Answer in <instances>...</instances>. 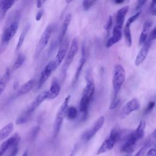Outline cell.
I'll return each instance as SVG.
<instances>
[{
	"mask_svg": "<svg viewBox=\"0 0 156 156\" xmlns=\"http://www.w3.org/2000/svg\"><path fill=\"white\" fill-rule=\"evenodd\" d=\"M126 78V72L124 67L120 65H116L113 73L112 77V84L114 91V98L115 99L118 96V93L119 92L122 84L125 81Z\"/></svg>",
	"mask_w": 156,
	"mask_h": 156,
	"instance_id": "obj_1",
	"label": "cell"
},
{
	"mask_svg": "<svg viewBox=\"0 0 156 156\" xmlns=\"http://www.w3.org/2000/svg\"><path fill=\"white\" fill-rule=\"evenodd\" d=\"M18 25V21L17 20H13L4 29L0 43V54L5 49L9 41L15 36L17 32Z\"/></svg>",
	"mask_w": 156,
	"mask_h": 156,
	"instance_id": "obj_2",
	"label": "cell"
},
{
	"mask_svg": "<svg viewBox=\"0 0 156 156\" xmlns=\"http://www.w3.org/2000/svg\"><path fill=\"white\" fill-rule=\"evenodd\" d=\"M70 98H71L70 95H68L65 98V99L63 101L62 104H61L56 114L55 119L53 125V136L54 137L57 136V135H58L60 130V128L63 122V120L66 115V112L68 108V103H69Z\"/></svg>",
	"mask_w": 156,
	"mask_h": 156,
	"instance_id": "obj_3",
	"label": "cell"
},
{
	"mask_svg": "<svg viewBox=\"0 0 156 156\" xmlns=\"http://www.w3.org/2000/svg\"><path fill=\"white\" fill-rule=\"evenodd\" d=\"M78 51V41L76 38H74L71 43L69 49L66 53V55L65 57L64 63L62 68V76L63 80L65 79L66 76L67 70L74 60L77 52Z\"/></svg>",
	"mask_w": 156,
	"mask_h": 156,
	"instance_id": "obj_4",
	"label": "cell"
},
{
	"mask_svg": "<svg viewBox=\"0 0 156 156\" xmlns=\"http://www.w3.org/2000/svg\"><path fill=\"white\" fill-rule=\"evenodd\" d=\"M119 131L116 128H113L111 130L109 136L104 140L97 151L98 155L104 154L113 148L115 143L119 139Z\"/></svg>",
	"mask_w": 156,
	"mask_h": 156,
	"instance_id": "obj_5",
	"label": "cell"
},
{
	"mask_svg": "<svg viewBox=\"0 0 156 156\" xmlns=\"http://www.w3.org/2000/svg\"><path fill=\"white\" fill-rule=\"evenodd\" d=\"M141 138L137 135L135 130H131L127 137L122 141L121 150L125 153H130L133 151L136 143Z\"/></svg>",
	"mask_w": 156,
	"mask_h": 156,
	"instance_id": "obj_6",
	"label": "cell"
},
{
	"mask_svg": "<svg viewBox=\"0 0 156 156\" xmlns=\"http://www.w3.org/2000/svg\"><path fill=\"white\" fill-rule=\"evenodd\" d=\"M52 26L51 25H48L45 28L44 30L43 31V34H41L38 43L36 46L35 52V57L38 58L43 49L45 48L46 45L48 44V43L51 38V36L52 35Z\"/></svg>",
	"mask_w": 156,
	"mask_h": 156,
	"instance_id": "obj_7",
	"label": "cell"
},
{
	"mask_svg": "<svg viewBox=\"0 0 156 156\" xmlns=\"http://www.w3.org/2000/svg\"><path fill=\"white\" fill-rule=\"evenodd\" d=\"M104 120L105 119L103 116H100L94 123L93 126L90 129L83 133L82 136V140L84 142H87L91 140L102 127L104 123Z\"/></svg>",
	"mask_w": 156,
	"mask_h": 156,
	"instance_id": "obj_8",
	"label": "cell"
},
{
	"mask_svg": "<svg viewBox=\"0 0 156 156\" xmlns=\"http://www.w3.org/2000/svg\"><path fill=\"white\" fill-rule=\"evenodd\" d=\"M20 141V136L17 133H15L12 136L5 140L0 146V156H3L9 149L18 146Z\"/></svg>",
	"mask_w": 156,
	"mask_h": 156,
	"instance_id": "obj_9",
	"label": "cell"
},
{
	"mask_svg": "<svg viewBox=\"0 0 156 156\" xmlns=\"http://www.w3.org/2000/svg\"><path fill=\"white\" fill-rule=\"evenodd\" d=\"M57 65L54 62V60L50 61L43 68L41 73V75L38 80V88H40L42 85L46 82V81L48 79L51 73L56 69Z\"/></svg>",
	"mask_w": 156,
	"mask_h": 156,
	"instance_id": "obj_10",
	"label": "cell"
},
{
	"mask_svg": "<svg viewBox=\"0 0 156 156\" xmlns=\"http://www.w3.org/2000/svg\"><path fill=\"white\" fill-rule=\"evenodd\" d=\"M140 104L136 98H133L127 102L122 108L119 116L121 118H125L133 112L139 109Z\"/></svg>",
	"mask_w": 156,
	"mask_h": 156,
	"instance_id": "obj_11",
	"label": "cell"
},
{
	"mask_svg": "<svg viewBox=\"0 0 156 156\" xmlns=\"http://www.w3.org/2000/svg\"><path fill=\"white\" fill-rule=\"evenodd\" d=\"M68 46L69 41L67 38H64L62 43L60 44V47L54 60L57 66H58L65 58L68 50Z\"/></svg>",
	"mask_w": 156,
	"mask_h": 156,
	"instance_id": "obj_12",
	"label": "cell"
},
{
	"mask_svg": "<svg viewBox=\"0 0 156 156\" xmlns=\"http://www.w3.org/2000/svg\"><path fill=\"white\" fill-rule=\"evenodd\" d=\"M48 99V91L41 92L38 95H37L30 105L28 106L26 111L30 113H32L46 99Z\"/></svg>",
	"mask_w": 156,
	"mask_h": 156,
	"instance_id": "obj_13",
	"label": "cell"
},
{
	"mask_svg": "<svg viewBox=\"0 0 156 156\" xmlns=\"http://www.w3.org/2000/svg\"><path fill=\"white\" fill-rule=\"evenodd\" d=\"M150 46H151V44L149 43L148 42H147L146 41L143 44L142 48L139 51V52L135 58V60L134 62V64L135 66L140 65L144 61V60L146 59V58Z\"/></svg>",
	"mask_w": 156,
	"mask_h": 156,
	"instance_id": "obj_14",
	"label": "cell"
},
{
	"mask_svg": "<svg viewBox=\"0 0 156 156\" xmlns=\"http://www.w3.org/2000/svg\"><path fill=\"white\" fill-rule=\"evenodd\" d=\"M86 80H87V83L85 88L83 89L82 95L87 96L91 101L95 91V85H94V80L90 76H88L86 77Z\"/></svg>",
	"mask_w": 156,
	"mask_h": 156,
	"instance_id": "obj_15",
	"label": "cell"
},
{
	"mask_svg": "<svg viewBox=\"0 0 156 156\" xmlns=\"http://www.w3.org/2000/svg\"><path fill=\"white\" fill-rule=\"evenodd\" d=\"M86 61V54H85V46L83 45L82 47V50H81V57L77 66V68L76 71V73L74 77V80L73 82V85H74L79 80V76L80 75V73L82 71V69L84 66V64Z\"/></svg>",
	"mask_w": 156,
	"mask_h": 156,
	"instance_id": "obj_16",
	"label": "cell"
},
{
	"mask_svg": "<svg viewBox=\"0 0 156 156\" xmlns=\"http://www.w3.org/2000/svg\"><path fill=\"white\" fill-rule=\"evenodd\" d=\"M122 38V32L121 29L115 26L113 29V35L112 36L107 40L106 42L105 46L107 48L112 47L115 43H118Z\"/></svg>",
	"mask_w": 156,
	"mask_h": 156,
	"instance_id": "obj_17",
	"label": "cell"
},
{
	"mask_svg": "<svg viewBox=\"0 0 156 156\" xmlns=\"http://www.w3.org/2000/svg\"><path fill=\"white\" fill-rule=\"evenodd\" d=\"M129 10V6L126 5L122 8H121L116 13V27L121 29L124 22L126 15L128 12Z\"/></svg>",
	"mask_w": 156,
	"mask_h": 156,
	"instance_id": "obj_18",
	"label": "cell"
},
{
	"mask_svg": "<svg viewBox=\"0 0 156 156\" xmlns=\"http://www.w3.org/2000/svg\"><path fill=\"white\" fill-rule=\"evenodd\" d=\"M71 20V15L70 13H68L65 16L60 29V35L58 36V44H60L63 41V40L64 39L65 35L66 33V31L70 24Z\"/></svg>",
	"mask_w": 156,
	"mask_h": 156,
	"instance_id": "obj_19",
	"label": "cell"
},
{
	"mask_svg": "<svg viewBox=\"0 0 156 156\" xmlns=\"http://www.w3.org/2000/svg\"><path fill=\"white\" fill-rule=\"evenodd\" d=\"M60 91V86L57 80L54 79L51 85V87L49 91H48V99H55L59 94Z\"/></svg>",
	"mask_w": 156,
	"mask_h": 156,
	"instance_id": "obj_20",
	"label": "cell"
},
{
	"mask_svg": "<svg viewBox=\"0 0 156 156\" xmlns=\"http://www.w3.org/2000/svg\"><path fill=\"white\" fill-rule=\"evenodd\" d=\"M152 22L150 20H147L144 22L143 24L142 32H141V34L139 38V44L140 45L143 44L146 41L147 38V35H148L149 30L152 26Z\"/></svg>",
	"mask_w": 156,
	"mask_h": 156,
	"instance_id": "obj_21",
	"label": "cell"
},
{
	"mask_svg": "<svg viewBox=\"0 0 156 156\" xmlns=\"http://www.w3.org/2000/svg\"><path fill=\"white\" fill-rule=\"evenodd\" d=\"M13 129V124L9 122L0 130V141L6 139L12 132Z\"/></svg>",
	"mask_w": 156,
	"mask_h": 156,
	"instance_id": "obj_22",
	"label": "cell"
},
{
	"mask_svg": "<svg viewBox=\"0 0 156 156\" xmlns=\"http://www.w3.org/2000/svg\"><path fill=\"white\" fill-rule=\"evenodd\" d=\"M35 83V80L34 79H30L26 82H25L20 88L18 94L19 95H23L27 93H29L34 87Z\"/></svg>",
	"mask_w": 156,
	"mask_h": 156,
	"instance_id": "obj_23",
	"label": "cell"
},
{
	"mask_svg": "<svg viewBox=\"0 0 156 156\" xmlns=\"http://www.w3.org/2000/svg\"><path fill=\"white\" fill-rule=\"evenodd\" d=\"M15 1L13 0H1L0 1V13L2 15L5 13L13 5Z\"/></svg>",
	"mask_w": 156,
	"mask_h": 156,
	"instance_id": "obj_24",
	"label": "cell"
},
{
	"mask_svg": "<svg viewBox=\"0 0 156 156\" xmlns=\"http://www.w3.org/2000/svg\"><path fill=\"white\" fill-rule=\"evenodd\" d=\"M10 70L8 69L0 79V96L4 91L10 79Z\"/></svg>",
	"mask_w": 156,
	"mask_h": 156,
	"instance_id": "obj_25",
	"label": "cell"
},
{
	"mask_svg": "<svg viewBox=\"0 0 156 156\" xmlns=\"http://www.w3.org/2000/svg\"><path fill=\"white\" fill-rule=\"evenodd\" d=\"M29 29H30V24H26L25 26V27L23 28V29L20 35V37H19V39H18V43L16 44V50H18L22 46V45L24 43V39L26 38V36L28 31L29 30Z\"/></svg>",
	"mask_w": 156,
	"mask_h": 156,
	"instance_id": "obj_26",
	"label": "cell"
},
{
	"mask_svg": "<svg viewBox=\"0 0 156 156\" xmlns=\"http://www.w3.org/2000/svg\"><path fill=\"white\" fill-rule=\"evenodd\" d=\"M130 26V24L126 23L124 29V34L126 43L128 47H130L132 44V40Z\"/></svg>",
	"mask_w": 156,
	"mask_h": 156,
	"instance_id": "obj_27",
	"label": "cell"
},
{
	"mask_svg": "<svg viewBox=\"0 0 156 156\" xmlns=\"http://www.w3.org/2000/svg\"><path fill=\"white\" fill-rule=\"evenodd\" d=\"M32 113H29L26 110L24 112L16 119V124H21L27 122L30 118Z\"/></svg>",
	"mask_w": 156,
	"mask_h": 156,
	"instance_id": "obj_28",
	"label": "cell"
},
{
	"mask_svg": "<svg viewBox=\"0 0 156 156\" xmlns=\"http://www.w3.org/2000/svg\"><path fill=\"white\" fill-rule=\"evenodd\" d=\"M24 61H25V57L23 54L18 55L16 60L15 61L14 63L12 65V69L13 71L17 69L18 68H19L23 64Z\"/></svg>",
	"mask_w": 156,
	"mask_h": 156,
	"instance_id": "obj_29",
	"label": "cell"
},
{
	"mask_svg": "<svg viewBox=\"0 0 156 156\" xmlns=\"http://www.w3.org/2000/svg\"><path fill=\"white\" fill-rule=\"evenodd\" d=\"M77 115V110L74 107H69L68 108L66 112V116L68 119L72 120L75 119Z\"/></svg>",
	"mask_w": 156,
	"mask_h": 156,
	"instance_id": "obj_30",
	"label": "cell"
},
{
	"mask_svg": "<svg viewBox=\"0 0 156 156\" xmlns=\"http://www.w3.org/2000/svg\"><path fill=\"white\" fill-rule=\"evenodd\" d=\"M155 141H156V135H155V130H154L151 133V136L149 137L147 140L146 141L144 147L146 148H147V147H151L152 146H155Z\"/></svg>",
	"mask_w": 156,
	"mask_h": 156,
	"instance_id": "obj_31",
	"label": "cell"
},
{
	"mask_svg": "<svg viewBox=\"0 0 156 156\" xmlns=\"http://www.w3.org/2000/svg\"><path fill=\"white\" fill-rule=\"evenodd\" d=\"M112 24H113V19H112V16H109L107 21L106 22V24L105 25V30L107 32V36L108 35V34L112 29Z\"/></svg>",
	"mask_w": 156,
	"mask_h": 156,
	"instance_id": "obj_32",
	"label": "cell"
},
{
	"mask_svg": "<svg viewBox=\"0 0 156 156\" xmlns=\"http://www.w3.org/2000/svg\"><path fill=\"white\" fill-rule=\"evenodd\" d=\"M96 2L95 1H88V0H85L82 2V6L84 9V10L87 11Z\"/></svg>",
	"mask_w": 156,
	"mask_h": 156,
	"instance_id": "obj_33",
	"label": "cell"
},
{
	"mask_svg": "<svg viewBox=\"0 0 156 156\" xmlns=\"http://www.w3.org/2000/svg\"><path fill=\"white\" fill-rule=\"evenodd\" d=\"M155 37H156V32H155V27H154L151 30V32H150V34L149 35V37H148V38L146 40V41L151 44L152 41L154 40H155Z\"/></svg>",
	"mask_w": 156,
	"mask_h": 156,
	"instance_id": "obj_34",
	"label": "cell"
},
{
	"mask_svg": "<svg viewBox=\"0 0 156 156\" xmlns=\"http://www.w3.org/2000/svg\"><path fill=\"white\" fill-rule=\"evenodd\" d=\"M141 11H139V12H138L136 13H135V15H132V16L129 17V18H128V20H127L126 23H127V24H129L130 25L132 23H133L135 20H136L138 18V17L140 16V14H141Z\"/></svg>",
	"mask_w": 156,
	"mask_h": 156,
	"instance_id": "obj_35",
	"label": "cell"
},
{
	"mask_svg": "<svg viewBox=\"0 0 156 156\" xmlns=\"http://www.w3.org/2000/svg\"><path fill=\"white\" fill-rule=\"evenodd\" d=\"M150 10L151 13L153 16H155L156 15V2L154 1H152L150 5Z\"/></svg>",
	"mask_w": 156,
	"mask_h": 156,
	"instance_id": "obj_36",
	"label": "cell"
},
{
	"mask_svg": "<svg viewBox=\"0 0 156 156\" xmlns=\"http://www.w3.org/2000/svg\"><path fill=\"white\" fill-rule=\"evenodd\" d=\"M154 105H155V102L154 101H151L149 102L147 106L146 107V109H145V111H144V113H147L149 112H150L152 109L154 107Z\"/></svg>",
	"mask_w": 156,
	"mask_h": 156,
	"instance_id": "obj_37",
	"label": "cell"
},
{
	"mask_svg": "<svg viewBox=\"0 0 156 156\" xmlns=\"http://www.w3.org/2000/svg\"><path fill=\"white\" fill-rule=\"evenodd\" d=\"M119 99L118 98H116L115 99H113V101L111 102L110 105V109H114L119 104Z\"/></svg>",
	"mask_w": 156,
	"mask_h": 156,
	"instance_id": "obj_38",
	"label": "cell"
},
{
	"mask_svg": "<svg viewBox=\"0 0 156 156\" xmlns=\"http://www.w3.org/2000/svg\"><path fill=\"white\" fill-rule=\"evenodd\" d=\"M18 152V146H15L12 149H11L10 152L7 156H16Z\"/></svg>",
	"mask_w": 156,
	"mask_h": 156,
	"instance_id": "obj_39",
	"label": "cell"
},
{
	"mask_svg": "<svg viewBox=\"0 0 156 156\" xmlns=\"http://www.w3.org/2000/svg\"><path fill=\"white\" fill-rule=\"evenodd\" d=\"M146 2V1H138L137 2V4H136V7H135V10H141V9L142 8V7L144 5V4Z\"/></svg>",
	"mask_w": 156,
	"mask_h": 156,
	"instance_id": "obj_40",
	"label": "cell"
},
{
	"mask_svg": "<svg viewBox=\"0 0 156 156\" xmlns=\"http://www.w3.org/2000/svg\"><path fill=\"white\" fill-rule=\"evenodd\" d=\"M146 148L143 146L137 152L136 154L134 155V156H144L145 155V152H146Z\"/></svg>",
	"mask_w": 156,
	"mask_h": 156,
	"instance_id": "obj_41",
	"label": "cell"
},
{
	"mask_svg": "<svg viewBox=\"0 0 156 156\" xmlns=\"http://www.w3.org/2000/svg\"><path fill=\"white\" fill-rule=\"evenodd\" d=\"M146 156H156V151L155 148L150 149L147 152Z\"/></svg>",
	"mask_w": 156,
	"mask_h": 156,
	"instance_id": "obj_42",
	"label": "cell"
},
{
	"mask_svg": "<svg viewBox=\"0 0 156 156\" xmlns=\"http://www.w3.org/2000/svg\"><path fill=\"white\" fill-rule=\"evenodd\" d=\"M39 129H40V128L38 127H36L33 129V130L32 132V135H31V137L32 139L35 138V137L37 135V134L39 132Z\"/></svg>",
	"mask_w": 156,
	"mask_h": 156,
	"instance_id": "obj_43",
	"label": "cell"
},
{
	"mask_svg": "<svg viewBox=\"0 0 156 156\" xmlns=\"http://www.w3.org/2000/svg\"><path fill=\"white\" fill-rule=\"evenodd\" d=\"M43 14V9H40L39 10V11L37 12V15H36V17H35V19L37 21H40L42 15Z\"/></svg>",
	"mask_w": 156,
	"mask_h": 156,
	"instance_id": "obj_44",
	"label": "cell"
},
{
	"mask_svg": "<svg viewBox=\"0 0 156 156\" xmlns=\"http://www.w3.org/2000/svg\"><path fill=\"white\" fill-rule=\"evenodd\" d=\"M42 2L43 1H37V8H41V5H42Z\"/></svg>",
	"mask_w": 156,
	"mask_h": 156,
	"instance_id": "obj_45",
	"label": "cell"
},
{
	"mask_svg": "<svg viewBox=\"0 0 156 156\" xmlns=\"http://www.w3.org/2000/svg\"><path fill=\"white\" fill-rule=\"evenodd\" d=\"M22 156H28V152L27 151H26L22 155Z\"/></svg>",
	"mask_w": 156,
	"mask_h": 156,
	"instance_id": "obj_46",
	"label": "cell"
},
{
	"mask_svg": "<svg viewBox=\"0 0 156 156\" xmlns=\"http://www.w3.org/2000/svg\"><path fill=\"white\" fill-rule=\"evenodd\" d=\"M124 2V1H115V2L116 3V4H120V3H122Z\"/></svg>",
	"mask_w": 156,
	"mask_h": 156,
	"instance_id": "obj_47",
	"label": "cell"
},
{
	"mask_svg": "<svg viewBox=\"0 0 156 156\" xmlns=\"http://www.w3.org/2000/svg\"><path fill=\"white\" fill-rule=\"evenodd\" d=\"M71 2V1H66V3H69V2Z\"/></svg>",
	"mask_w": 156,
	"mask_h": 156,
	"instance_id": "obj_48",
	"label": "cell"
},
{
	"mask_svg": "<svg viewBox=\"0 0 156 156\" xmlns=\"http://www.w3.org/2000/svg\"><path fill=\"white\" fill-rule=\"evenodd\" d=\"M126 156H129V155H126Z\"/></svg>",
	"mask_w": 156,
	"mask_h": 156,
	"instance_id": "obj_49",
	"label": "cell"
}]
</instances>
